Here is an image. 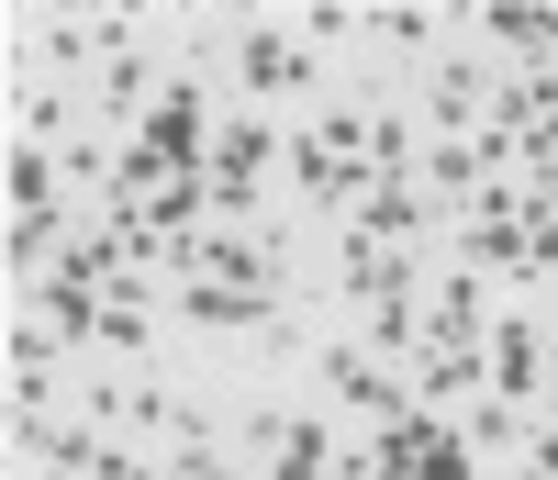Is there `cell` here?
I'll list each match as a JSON object with an SVG mask.
<instances>
[{"mask_svg": "<svg viewBox=\"0 0 558 480\" xmlns=\"http://www.w3.org/2000/svg\"><path fill=\"white\" fill-rule=\"evenodd\" d=\"M347 224L368 235V247H413V235L436 224V202H425V190H413V179H380V190H368V202H357Z\"/></svg>", "mask_w": 558, "mask_h": 480, "instance_id": "12", "label": "cell"}, {"mask_svg": "<svg viewBox=\"0 0 558 480\" xmlns=\"http://www.w3.org/2000/svg\"><path fill=\"white\" fill-rule=\"evenodd\" d=\"M458 436H470V447H525V413L481 392V403H458Z\"/></svg>", "mask_w": 558, "mask_h": 480, "instance_id": "18", "label": "cell"}, {"mask_svg": "<svg viewBox=\"0 0 558 480\" xmlns=\"http://www.w3.org/2000/svg\"><path fill=\"white\" fill-rule=\"evenodd\" d=\"M413 480H470V436H458V413L436 424V447L413 458Z\"/></svg>", "mask_w": 558, "mask_h": 480, "instance_id": "19", "label": "cell"}, {"mask_svg": "<svg viewBox=\"0 0 558 480\" xmlns=\"http://www.w3.org/2000/svg\"><path fill=\"white\" fill-rule=\"evenodd\" d=\"M492 403H547V324L536 313H492Z\"/></svg>", "mask_w": 558, "mask_h": 480, "instance_id": "6", "label": "cell"}, {"mask_svg": "<svg viewBox=\"0 0 558 480\" xmlns=\"http://www.w3.org/2000/svg\"><path fill=\"white\" fill-rule=\"evenodd\" d=\"M313 380H324V392H336L347 413H368V424H391V413L413 403V380H391L368 347H347V335H324V347H313Z\"/></svg>", "mask_w": 558, "mask_h": 480, "instance_id": "3", "label": "cell"}, {"mask_svg": "<svg viewBox=\"0 0 558 480\" xmlns=\"http://www.w3.org/2000/svg\"><path fill=\"white\" fill-rule=\"evenodd\" d=\"M12 458H34V469H68V480H101L112 436H101V424H57V413H12Z\"/></svg>", "mask_w": 558, "mask_h": 480, "instance_id": "7", "label": "cell"}, {"mask_svg": "<svg viewBox=\"0 0 558 480\" xmlns=\"http://www.w3.org/2000/svg\"><path fill=\"white\" fill-rule=\"evenodd\" d=\"M525 480H558V424H525V447H514Z\"/></svg>", "mask_w": 558, "mask_h": 480, "instance_id": "20", "label": "cell"}, {"mask_svg": "<svg viewBox=\"0 0 558 480\" xmlns=\"http://www.w3.org/2000/svg\"><path fill=\"white\" fill-rule=\"evenodd\" d=\"M336 480H380V458H368V447H357V458H336Z\"/></svg>", "mask_w": 558, "mask_h": 480, "instance_id": "21", "label": "cell"}, {"mask_svg": "<svg viewBox=\"0 0 558 480\" xmlns=\"http://www.w3.org/2000/svg\"><path fill=\"white\" fill-rule=\"evenodd\" d=\"M34 313L57 324L68 347H78V335H101V291H89V279H68V268H45V279H34Z\"/></svg>", "mask_w": 558, "mask_h": 480, "instance_id": "14", "label": "cell"}, {"mask_svg": "<svg viewBox=\"0 0 558 480\" xmlns=\"http://www.w3.org/2000/svg\"><path fill=\"white\" fill-rule=\"evenodd\" d=\"M447 12H425V0H391V12H368V45H391V57H436Z\"/></svg>", "mask_w": 558, "mask_h": 480, "instance_id": "15", "label": "cell"}, {"mask_svg": "<svg viewBox=\"0 0 558 480\" xmlns=\"http://www.w3.org/2000/svg\"><path fill=\"white\" fill-rule=\"evenodd\" d=\"M157 89H168V68L146 57V45H123V57H112L101 79H89V101H101V123H123V134H134V123H146V101H157Z\"/></svg>", "mask_w": 558, "mask_h": 480, "instance_id": "10", "label": "cell"}, {"mask_svg": "<svg viewBox=\"0 0 558 480\" xmlns=\"http://www.w3.org/2000/svg\"><path fill=\"white\" fill-rule=\"evenodd\" d=\"M425 112H436L447 134H481V123H492V79H481L470 57H425Z\"/></svg>", "mask_w": 558, "mask_h": 480, "instance_id": "9", "label": "cell"}, {"mask_svg": "<svg viewBox=\"0 0 558 480\" xmlns=\"http://www.w3.org/2000/svg\"><path fill=\"white\" fill-rule=\"evenodd\" d=\"M492 313H502V302H492V279L447 257L436 302H425V347H458V358H492Z\"/></svg>", "mask_w": 558, "mask_h": 480, "instance_id": "4", "label": "cell"}, {"mask_svg": "<svg viewBox=\"0 0 558 480\" xmlns=\"http://www.w3.org/2000/svg\"><path fill=\"white\" fill-rule=\"evenodd\" d=\"M357 324H368V358H380V369L391 358H425V313H413V302H368Z\"/></svg>", "mask_w": 558, "mask_h": 480, "instance_id": "16", "label": "cell"}, {"mask_svg": "<svg viewBox=\"0 0 558 480\" xmlns=\"http://www.w3.org/2000/svg\"><path fill=\"white\" fill-rule=\"evenodd\" d=\"M213 68H235L246 112H279V101H313V89H324V57L302 45V23H235L213 45Z\"/></svg>", "mask_w": 558, "mask_h": 480, "instance_id": "1", "label": "cell"}, {"mask_svg": "<svg viewBox=\"0 0 558 480\" xmlns=\"http://www.w3.org/2000/svg\"><path fill=\"white\" fill-rule=\"evenodd\" d=\"M458 34H502L525 68H558V12H536V0H492V12H470Z\"/></svg>", "mask_w": 558, "mask_h": 480, "instance_id": "13", "label": "cell"}, {"mask_svg": "<svg viewBox=\"0 0 558 480\" xmlns=\"http://www.w3.org/2000/svg\"><path fill=\"white\" fill-rule=\"evenodd\" d=\"M168 324H191V335H268L279 302L268 291H223V279H168Z\"/></svg>", "mask_w": 558, "mask_h": 480, "instance_id": "5", "label": "cell"}, {"mask_svg": "<svg viewBox=\"0 0 558 480\" xmlns=\"http://www.w3.org/2000/svg\"><path fill=\"white\" fill-rule=\"evenodd\" d=\"M89 123V101L68 79H34V89H12V146H68V134Z\"/></svg>", "mask_w": 558, "mask_h": 480, "instance_id": "11", "label": "cell"}, {"mask_svg": "<svg viewBox=\"0 0 558 480\" xmlns=\"http://www.w3.org/2000/svg\"><path fill=\"white\" fill-rule=\"evenodd\" d=\"M168 480H246V458H235V436H179V458H168Z\"/></svg>", "mask_w": 558, "mask_h": 480, "instance_id": "17", "label": "cell"}, {"mask_svg": "<svg viewBox=\"0 0 558 480\" xmlns=\"http://www.w3.org/2000/svg\"><path fill=\"white\" fill-rule=\"evenodd\" d=\"M235 447L257 458L246 480H336V458H347L313 413H268V403H246V413H235Z\"/></svg>", "mask_w": 558, "mask_h": 480, "instance_id": "2", "label": "cell"}, {"mask_svg": "<svg viewBox=\"0 0 558 480\" xmlns=\"http://www.w3.org/2000/svg\"><path fill=\"white\" fill-rule=\"evenodd\" d=\"M336 302H357V313L368 302H413V257L402 247H368V235L347 224L336 235Z\"/></svg>", "mask_w": 558, "mask_h": 480, "instance_id": "8", "label": "cell"}]
</instances>
